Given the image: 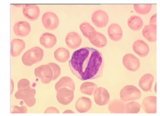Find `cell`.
<instances>
[{
  "instance_id": "1",
  "label": "cell",
  "mask_w": 160,
  "mask_h": 116,
  "mask_svg": "<svg viewBox=\"0 0 160 116\" xmlns=\"http://www.w3.org/2000/svg\"><path fill=\"white\" fill-rule=\"evenodd\" d=\"M69 64L72 73L84 81L96 79L102 76L104 60L99 50L83 48L73 52Z\"/></svg>"
},
{
  "instance_id": "2",
  "label": "cell",
  "mask_w": 160,
  "mask_h": 116,
  "mask_svg": "<svg viewBox=\"0 0 160 116\" xmlns=\"http://www.w3.org/2000/svg\"><path fill=\"white\" fill-rule=\"evenodd\" d=\"M43 57V50L39 47H34L24 53L22 57V61L26 66H31L40 62Z\"/></svg>"
},
{
  "instance_id": "3",
  "label": "cell",
  "mask_w": 160,
  "mask_h": 116,
  "mask_svg": "<svg viewBox=\"0 0 160 116\" xmlns=\"http://www.w3.org/2000/svg\"><path fill=\"white\" fill-rule=\"evenodd\" d=\"M140 91L133 85H127L123 87L120 92V97L124 102L139 100L141 97Z\"/></svg>"
},
{
  "instance_id": "4",
  "label": "cell",
  "mask_w": 160,
  "mask_h": 116,
  "mask_svg": "<svg viewBox=\"0 0 160 116\" xmlns=\"http://www.w3.org/2000/svg\"><path fill=\"white\" fill-rule=\"evenodd\" d=\"M35 94L36 90L34 89H19L16 93L15 97L17 99L23 100L29 107H32L36 103Z\"/></svg>"
},
{
  "instance_id": "5",
  "label": "cell",
  "mask_w": 160,
  "mask_h": 116,
  "mask_svg": "<svg viewBox=\"0 0 160 116\" xmlns=\"http://www.w3.org/2000/svg\"><path fill=\"white\" fill-rule=\"evenodd\" d=\"M34 75L44 84H49L52 81L53 73L52 68L48 64L38 66L34 70Z\"/></svg>"
},
{
  "instance_id": "6",
  "label": "cell",
  "mask_w": 160,
  "mask_h": 116,
  "mask_svg": "<svg viewBox=\"0 0 160 116\" xmlns=\"http://www.w3.org/2000/svg\"><path fill=\"white\" fill-rule=\"evenodd\" d=\"M42 23L44 27L48 30H54L58 27L59 19L57 14L53 12H46L43 15Z\"/></svg>"
},
{
  "instance_id": "7",
  "label": "cell",
  "mask_w": 160,
  "mask_h": 116,
  "mask_svg": "<svg viewBox=\"0 0 160 116\" xmlns=\"http://www.w3.org/2000/svg\"><path fill=\"white\" fill-rule=\"evenodd\" d=\"M74 98V91L69 88H61L57 91V100L59 103L63 105L71 103L73 100Z\"/></svg>"
},
{
  "instance_id": "8",
  "label": "cell",
  "mask_w": 160,
  "mask_h": 116,
  "mask_svg": "<svg viewBox=\"0 0 160 116\" xmlns=\"http://www.w3.org/2000/svg\"><path fill=\"white\" fill-rule=\"evenodd\" d=\"M122 62L124 67L130 72H136L140 67L139 60L132 54H125L122 58Z\"/></svg>"
},
{
  "instance_id": "9",
  "label": "cell",
  "mask_w": 160,
  "mask_h": 116,
  "mask_svg": "<svg viewBox=\"0 0 160 116\" xmlns=\"http://www.w3.org/2000/svg\"><path fill=\"white\" fill-rule=\"evenodd\" d=\"M92 22L98 28H103L108 25L109 17L108 14L102 10L95 11L92 16Z\"/></svg>"
},
{
  "instance_id": "10",
  "label": "cell",
  "mask_w": 160,
  "mask_h": 116,
  "mask_svg": "<svg viewBox=\"0 0 160 116\" xmlns=\"http://www.w3.org/2000/svg\"><path fill=\"white\" fill-rule=\"evenodd\" d=\"M95 103L99 106H104L110 101V94L108 91L103 88H98L93 94Z\"/></svg>"
},
{
  "instance_id": "11",
  "label": "cell",
  "mask_w": 160,
  "mask_h": 116,
  "mask_svg": "<svg viewBox=\"0 0 160 116\" xmlns=\"http://www.w3.org/2000/svg\"><path fill=\"white\" fill-rule=\"evenodd\" d=\"M22 12L24 16L30 21H35L40 15V9L36 4H26L24 5Z\"/></svg>"
},
{
  "instance_id": "12",
  "label": "cell",
  "mask_w": 160,
  "mask_h": 116,
  "mask_svg": "<svg viewBox=\"0 0 160 116\" xmlns=\"http://www.w3.org/2000/svg\"><path fill=\"white\" fill-rule=\"evenodd\" d=\"M88 39L92 44L98 48H103L107 45L106 37L102 33L95 30L89 33Z\"/></svg>"
},
{
  "instance_id": "13",
  "label": "cell",
  "mask_w": 160,
  "mask_h": 116,
  "mask_svg": "<svg viewBox=\"0 0 160 116\" xmlns=\"http://www.w3.org/2000/svg\"><path fill=\"white\" fill-rule=\"evenodd\" d=\"M141 107L144 112L148 114L157 113V97L154 96L146 97L142 101Z\"/></svg>"
},
{
  "instance_id": "14",
  "label": "cell",
  "mask_w": 160,
  "mask_h": 116,
  "mask_svg": "<svg viewBox=\"0 0 160 116\" xmlns=\"http://www.w3.org/2000/svg\"><path fill=\"white\" fill-rule=\"evenodd\" d=\"M31 27L28 22L19 21L17 22L13 27V32L17 36L26 37L30 33Z\"/></svg>"
},
{
  "instance_id": "15",
  "label": "cell",
  "mask_w": 160,
  "mask_h": 116,
  "mask_svg": "<svg viewBox=\"0 0 160 116\" xmlns=\"http://www.w3.org/2000/svg\"><path fill=\"white\" fill-rule=\"evenodd\" d=\"M82 43V38L78 33L75 32H72L67 34L65 37V43L68 47L71 49L78 48Z\"/></svg>"
},
{
  "instance_id": "16",
  "label": "cell",
  "mask_w": 160,
  "mask_h": 116,
  "mask_svg": "<svg viewBox=\"0 0 160 116\" xmlns=\"http://www.w3.org/2000/svg\"><path fill=\"white\" fill-rule=\"evenodd\" d=\"M132 49L136 54L141 58L148 56L150 51L149 46L142 40L135 41L133 44Z\"/></svg>"
},
{
  "instance_id": "17",
  "label": "cell",
  "mask_w": 160,
  "mask_h": 116,
  "mask_svg": "<svg viewBox=\"0 0 160 116\" xmlns=\"http://www.w3.org/2000/svg\"><path fill=\"white\" fill-rule=\"evenodd\" d=\"M92 106V102L90 98L88 97H80L76 102V109L79 113H84L90 110Z\"/></svg>"
},
{
  "instance_id": "18",
  "label": "cell",
  "mask_w": 160,
  "mask_h": 116,
  "mask_svg": "<svg viewBox=\"0 0 160 116\" xmlns=\"http://www.w3.org/2000/svg\"><path fill=\"white\" fill-rule=\"evenodd\" d=\"M40 43L41 45L46 48L54 47L57 43V38L54 34L45 33L40 36Z\"/></svg>"
},
{
  "instance_id": "19",
  "label": "cell",
  "mask_w": 160,
  "mask_h": 116,
  "mask_svg": "<svg viewBox=\"0 0 160 116\" xmlns=\"http://www.w3.org/2000/svg\"><path fill=\"white\" fill-rule=\"evenodd\" d=\"M143 37L148 42H156L157 41V27L156 25L149 24L146 25L142 30Z\"/></svg>"
},
{
  "instance_id": "20",
  "label": "cell",
  "mask_w": 160,
  "mask_h": 116,
  "mask_svg": "<svg viewBox=\"0 0 160 116\" xmlns=\"http://www.w3.org/2000/svg\"><path fill=\"white\" fill-rule=\"evenodd\" d=\"M108 33L110 39L114 42L119 41L123 36L122 29L119 25L116 23H113L109 26Z\"/></svg>"
},
{
  "instance_id": "21",
  "label": "cell",
  "mask_w": 160,
  "mask_h": 116,
  "mask_svg": "<svg viewBox=\"0 0 160 116\" xmlns=\"http://www.w3.org/2000/svg\"><path fill=\"white\" fill-rule=\"evenodd\" d=\"M125 103L121 100L115 99L110 102L108 108L110 113L123 114L125 113Z\"/></svg>"
},
{
  "instance_id": "22",
  "label": "cell",
  "mask_w": 160,
  "mask_h": 116,
  "mask_svg": "<svg viewBox=\"0 0 160 116\" xmlns=\"http://www.w3.org/2000/svg\"><path fill=\"white\" fill-rule=\"evenodd\" d=\"M26 48V43L21 39H13L11 42V55L12 57H18Z\"/></svg>"
},
{
  "instance_id": "23",
  "label": "cell",
  "mask_w": 160,
  "mask_h": 116,
  "mask_svg": "<svg viewBox=\"0 0 160 116\" xmlns=\"http://www.w3.org/2000/svg\"><path fill=\"white\" fill-rule=\"evenodd\" d=\"M153 81V76L150 73H147L140 78L138 85L143 91L148 92L151 89Z\"/></svg>"
},
{
  "instance_id": "24",
  "label": "cell",
  "mask_w": 160,
  "mask_h": 116,
  "mask_svg": "<svg viewBox=\"0 0 160 116\" xmlns=\"http://www.w3.org/2000/svg\"><path fill=\"white\" fill-rule=\"evenodd\" d=\"M55 88L56 91L61 88H67L71 89L74 92L75 90V84L72 78L69 77L64 76L62 78L56 83Z\"/></svg>"
},
{
  "instance_id": "25",
  "label": "cell",
  "mask_w": 160,
  "mask_h": 116,
  "mask_svg": "<svg viewBox=\"0 0 160 116\" xmlns=\"http://www.w3.org/2000/svg\"><path fill=\"white\" fill-rule=\"evenodd\" d=\"M127 24L129 28L134 31L140 30L144 26L143 20L137 16L130 17L127 21Z\"/></svg>"
},
{
  "instance_id": "26",
  "label": "cell",
  "mask_w": 160,
  "mask_h": 116,
  "mask_svg": "<svg viewBox=\"0 0 160 116\" xmlns=\"http://www.w3.org/2000/svg\"><path fill=\"white\" fill-rule=\"evenodd\" d=\"M54 58L60 63H65L70 58V53L65 48L60 47L54 52Z\"/></svg>"
},
{
  "instance_id": "27",
  "label": "cell",
  "mask_w": 160,
  "mask_h": 116,
  "mask_svg": "<svg viewBox=\"0 0 160 116\" xmlns=\"http://www.w3.org/2000/svg\"><path fill=\"white\" fill-rule=\"evenodd\" d=\"M97 88L98 86L94 83L87 81L80 86V91L87 95H92Z\"/></svg>"
},
{
  "instance_id": "28",
  "label": "cell",
  "mask_w": 160,
  "mask_h": 116,
  "mask_svg": "<svg viewBox=\"0 0 160 116\" xmlns=\"http://www.w3.org/2000/svg\"><path fill=\"white\" fill-rule=\"evenodd\" d=\"M141 105L137 102L132 101L125 104V113L137 114L140 111Z\"/></svg>"
},
{
  "instance_id": "29",
  "label": "cell",
  "mask_w": 160,
  "mask_h": 116,
  "mask_svg": "<svg viewBox=\"0 0 160 116\" xmlns=\"http://www.w3.org/2000/svg\"><path fill=\"white\" fill-rule=\"evenodd\" d=\"M135 11L137 13L140 15H146L149 13L151 11L152 5L151 4H134Z\"/></svg>"
},
{
  "instance_id": "30",
  "label": "cell",
  "mask_w": 160,
  "mask_h": 116,
  "mask_svg": "<svg viewBox=\"0 0 160 116\" xmlns=\"http://www.w3.org/2000/svg\"><path fill=\"white\" fill-rule=\"evenodd\" d=\"M79 28L83 35L87 38H88V36L91 32L95 30L94 28L88 22H83L81 23L79 26Z\"/></svg>"
},
{
  "instance_id": "31",
  "label": "cell",
  "mask_w": 160,
  "mask_h": 116,
  "mask_svg": "<svg viewBox=\"0 0 160 116\" xmlns=\"http://www.w3.org/2000/svg\"><path fill=\"white\" fill-rule=\"evenodd\" d=\"M47 64L51 67L52 71H53V77L52 80H56L59 77L61 73V69L60 67L57 63H49Z\"/></svg>"
},
{
  "instance_id": "32",
  "label": "cell",
  "mask_w": 160,
  "mask_h": 116,
  "mask_svg": "<svg viewBox=\"0 0 160 116\" xmlns=\"http://www.w3.org/2000/svg\"><path fill=\"white\" fill-rule=\"evenodd\" d=\"M18 88L19 89H29L31 88L30 87V82L29 80L26 78H22L18 81Z\"/></svg>"
},
{
  "instance_id": "33",
  "label": "cell",
  "mask_w": 160,
  "mask_h": 116,
  "mask_svg": "<svg viewBox=\"0 0 160 116\" xmlns=\"http://www.w3.org/2000/svg\"><path fill=\"white\" fill-rule=\"evenodd\" d=\"M28 109L25 106H22L21 107L18 106H13V109L12 113L13 114H26L28 113Z\"/></svg>"
},
{
  "instance_id": "34",
  "label": "cell",
  "mask_w": 160,
  "mask_h": 116,
  "mask_svg": "<svg viewBox=\"0 0 160 116\" xmlns=\"http://www.w3.org/2000/svg\"><path fill=\"white\" fill-rule=\"evenodd\" d=\"M59 113L60 112L58 109L54 107H49L48 108L44 111V113L45 114H48V113L59 114Z\"/></svg>"
},
{
  "instance_id": "35",
  "label": "cell",
  "mask_w": 160,
  "mask_h": 116,
  "mask_svg": "<svg viewBox=\"0 0 160 116\" xmlns=\"http://www.w3.org/2000/svg\"><path fill=\"white\" fill-rule=\"evenodd\" d=\"M156 14H154L151 17L150 19L149 24L156 25Z\"/></svg>"
},
{
  "instance_id": "36",
  "label": "cell",
  "mask_w": 160,
  "mask_h": 116,
  "mask_svg": "<svg viewBox=\"0 0 160 116\" xmlns=\"http://www.w3.org/2000/svg\"><path fill=\"white\" fill-rule=\"evenodd\" d=\"M14 84L13 80L12 79H11V94H12L13 92L14 91Z\"/></svg>"
},
{
  "instance_id": "37",
  "label": "cell",
  "mask_w": 160,
  "mask_h": 116,
  "mask_svg": "<svg viewBox=\"0 0 160 116\" xmlns=\"http://www.w3.org/2000/svg\"><path fill=\"white\" fill-rule=\"evenodd\" d=\"M63 113V114H73V113H75V112L71 109H68V110L64 111Z\"/></svg>"
}]
</instances>
